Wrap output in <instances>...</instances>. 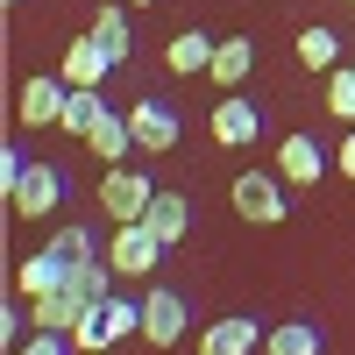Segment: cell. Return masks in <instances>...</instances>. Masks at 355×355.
<instances>
[{
	"label": "cell",
	"mask_w": 355,
	"mask_h": 355,
	"mask_svg": "<svg viewBox=\"0 0 355 355\" xmlns=\"http://www.w3.org/2000/svg\"><path fill=\"white\" fill-rule=\"evenodd\" d=\"M128 334H142V306L135 299H107V306H93L71 327V348H85V355H100V348H114V341H128Z\"/></svg>",
	"instance_id": "1"
},
{
	"label": "cell",
	"mask_w": 355,
	"mask_h": 355,
	"mask_svg": "<svg viewBox=\"0 0 355 355\" xmlns=\"http://www.w3.org/2000/svg\"><path fill=\"white\" fill-rule=\"evenodd\" d=\"M157 256H164V234H157L150 220H114V242H107L114 277H150Z\"/></svg>",
	"instance_id": "2"
},
{
	"label": "cell",
	"mask_w": 355,
	"mask_h": 355,
	"mask_svg": "<svg viewBox=\"0 0 355 355\" xmlns=\"http://www.w3.org/2000/svg\"><path fill=\"white\" fill-rule=\"evenodd\" d=\"M150 199H157V185H150L135 164H107V178H100V214H107V220H142V214H150Z\"/></svg>",
	"instance_id": "3"
},
{
	"label": "cell",
	"mask_w": 355,
	"mask_h": 355,
	"mask_svg": "<svg viewBox=\"0 0 355 355\" xmlns=\"http://www.w3.org/2000/svg\"><path fill=\"white\" fill-rule=\"evenodd\" d=\"M57 206H64V171H57V164H28L15 178V192H8L15 220H43V214H57Z\"/></svg>",
	"instance_id": "4"
},
{
	"label": "cell",
	"mask_w": 355,
	"mask_h": 355,
	"mask_svg": "<svg viewBox=\"0 0 355 355\" xmlns=\"http://www.w3.org/2000/svg\"><path fill=\"white\" fill-rule=\"evenodd\" d=\"M234 214H242L249 227H277L291 206H284V178H270V171H242L234 178Z\"/></svg>",
	"instance_id": "5"
},
{
	"label": "cell",
	"mask_w": 355,
	"mask_h": 355,
	"mask_svg": "<svg viewBox=\"0 0 355 355\" xmlns=\"http://www.w3.org/2000/svg\"><path fill=\"white\" fill-rule=\"evenodd\" d=\"M64 100H71V85L36 71V78H21V93H15V121L21 128H57L64 121Z\"/></svg>",
	"instance_id": "6"
},
{
	"label": "cell",
	"mask_w": 355,
	"mask_h": 355,
	"mask_svg": "<svg viewBox=\"0 0 355 355\" xmlns=\"http://www.w3.org/2000/svg\"><path fill=\"white\" fill-rule=\"evenodd\" d=\"M185 327H192V313H185V299H178V291H150V299H142V341L150 348H178L185 341Z\"/></svg>",
	"instance_id": "7"
},
{
	"label": "cell",
	"mask_w": 355,
	"mask_h": 355,
	"mask_svg": "<svg viewBox=\"0 0 355 355\" xmlns=\"http://www.w3.org/2000/svg\"><path fill=\"white\" fill-rule=\"evenodd\" d=\"M128 128H135V157L178 150V107H164V100H135L128 107Z\"/></svg>",
	"instance_id": "8"
},
{
	"label": "cell",
	"mask_w": 355,
	"mask_h": 355,
	"mask_svg": "<svg viewBox=\"0 0 355 355\" xmlns=\"http://www.w3.org/2000/svg\"><path fill=\"white\" fill-rule=\"evenodd\" d=\"M85 313H93V306H85L71 284H57V291H43V299H28V327H36V334H71Z\"/></svg>",
	"instance_id": "9"
},
{
	"label": "cell",
	"mask_w": 355,
	"mask_h": 355,
	"mask_svg": "<svg viewBox=\"0 0 355 355\" xmlns=\"http://www.w3.org/2000/svg\"><path fill=\"white\" fill-rule=\"evenodd\" d=\"M277 178H284V185H320V178H327V150H320L306 128L284 135L277 142Z\"/></svg>",
	"instance_id": "10"
},
{
	"label": "cell",
	"mask_w": 355,
	"mask_h": 355,
	"mask_svg": "<svg viewBox=\"0 0 355 355\" xmlns=\"http://www.w3.org/2000/svg\"><path fill=\"white\" fill-rule=\"evenodd\" d=\"M256 348H263V320H249V313H227L199 334V355H256Z\"/></svg>",
	"instance_id": "11"
},
{
	"label": "cell",
	"mask_w": 355,
	"mask_h": 355,
	"mask_svg": "<svg viewBox=\"0 0 355 355\" xmlns=\"http://www.w3.org/2000/svg\"><path fill=\"white\" fill-rule=\"evenodd\" d=\"M256 135H263L256 100H214V142H220V150H249Z\"/></svg>",
	"instance_id": "12"
},
{
	"label": "cell",
	"mask_w": 355,
	"mask_h": 355,
	"mask_svg": "<svg viewBox=\"0 0 355 355\" xmlns=\"http://www.w3.org/2000/svg\"><path fill=\"white\" fill-rule=\"evenodd\" d=\"M249 71H256V43H249V36H220V43H214V64H206V78H214L220 93H234Z\"/></svg>",
	"instance_id": "13"
},
{
	"label": "cell",
	"mask_w": 355,
	"mask_h": 355,
	"mask_svg": "<svg viewBox=\"0 0 355 355\" xmlns=\"http://www.w3.org/2000/svg\"><path fill=\"white\" fill-rule=\"evenodd\" d=\"M114 71V57L100 50V36H78V43H64V64H57V78L64 85H100Z\"/></svg>",
	"instance_id": "14"
},
{
	"label": "cell",
	"mask_w": 355,
	"mask_h": 355,
	"mask_svg": "<svg viewBox=\"0 0 355 355\" xmlns=\"http://www.w3.org/2000/svg\"><path fill=\"white\" fill-rule=\"evenodd\" d=\"M85 150H93L100 164H128L135 157V128H128V114H100V121H93V135H85Z\"/></svg>",
	"instance_id": "15"
},
{
	"label": "cell",
	"mask_w": 355,
	"mask_h": 355,
	"mask_svg": "<svg viewBox=\"0 0 355 355\" xmlns=\"http://www.w3.org/2000/svg\"><path fill=\"white\" fill-rule=\"evenodd\" d=\"M57 284H64V263L50 256V242L15 263V299H43V291H57Z\"/></svg>",
	"instance_id": "16"
},
{
	"label": "cell",
	"mask_w": 355,
	"mask_h": 355,
	"mask_svg": "<svg viewBox=\"0 0 355 355\" xmlns=\"http://www.w3.org/2000/svg\"><path fill=\"white\" fill-rule=\"evenodd\" d=\"M164 64H171L178 78L206 71V64H214V36H199V28H185V36H171V43H164Z\"/></svg>",
	"instance_id": "17"
},
{
	"label": "cell",
	"mask_w": 355,
	"mask_h": 355,
	"mask_svg": "<svg viewBox=\"0 0 355 355\" xmlns=\"http://www.w3.org/2000/svg\"><path fill=\"white\" fill-rule=\"evenodd\" d=\"M291 50H299L306 71H334L341 50H348V36H334V28H299V43H291Z\"/></svg>",
	"instance_id": "18"
},
{
	"label": "cell",
	"mask_w": 355,
	"mask_h": 355,
	"mask_svg": "<svg viewBox=\"0 0 355 355\" xmlns=\"http://www.w3.org/2000/svg\"><path fill=\"white\" fill-rule=\"evenodd\" d=\"M142 220H150V227L164 234V249H171V242H185V227H192V206H185V192H157Z\"/></svg>",
	"instance_id": "19"
},
{
	"label": "cell",
	"mask_w": 355,
	"mask_h": 355,
	"mask_svg": "<svg viewBox=\"0 0 355 355\" xmlns=\"http://www.w3.org/2000/svg\"><path fill=\"white\" fill-rule=\"evenodd\" d=\"M93 36H100V50L114 57V64H128V50H135V36H128V0H114V8H100Z\"/></svg>",
	"instance_id": "20"
},
{
	"label": "cell",
	"mask_w": 355,
	"mask_h": 355,
	"mask_svg": "<svg viewBox=\"0 0 355 355\" xmlns=\"http://www.w3.org/2000/svg\"><path fill=\"white\" fill-rule=\"evenodd\" d=\"M100 114H107V100H100V85H71V100H64V121H57V128H64V135H93V121H100Z\"/></svg>",
	"instance_id": "21"
},
{
	"label": "cell",
	"mask_w": 355,
	"mask_h": 355,
	"mask_svg": "<svg viewBox=\"0 0 355 355\" xmlns=\"http://www.w3.org/2000/svg\"><path fill=\"white\" fill-rule=\"evenodd\" d=\"M263 355H320V327L313 320H284V327L263 334Z\"/></svg>",
	"instance_id": "22"
},
{
	"label": "cell",
	"mask_w": 355,
	"mask_h": 355,
	"mask_svg": "<svg viewBox=\"0 0 355 355\" xmlns=\"http://www.w3.org/2000/svg\"><path fill=\"white\" fill-rule=\"evenodd\" d=\"M50 256L64 263V270H78V263H93L100 249H93V234H85V227H57V234H50Z\"/></svg>",
	"instance_id": "23"
},
{
	"label": "cell",
	"mask_w": 355,
	"mask_h": 355,
	"mask_svg": "<svg viewBox=\"0 0 355 355\" xmlns=\"http://www.w3.org/2000/svg\"><path fill=\"white\" fill-rule=\"evenodd\" d=\"M327 107H334V121L355 128V64H334L327 71Z\"/></svg>",
	"instance_id": "24"
},
{
	"label": "cell",
	"mask_w": 355,
	"mask_h": 355,
	"mask_svg": "<svg viewBox=\"0 0 355 355\" xmlns=\"http://www.w3.org/2000/svg\"><path fill=\"white\" fill-rule=\"evenodd\" d=\"M15 355H71V334H36V341H21Z\"/></svg>",
	"instance_id": "25"
},
{
	"label": "cell",
	"mask_w": 355,
	"mask_h": 355,
	"mask_svg": "<svg viewBox=\"0 0 355 355\" xmlns=\"http://www.w3.org/2000/svg\"><path fill=\"white\" fill-rule=\"evenodd\" d=\"M334 164H341V178H355V128L341 135V150H334Z\"/></svg>",
	"instance_id": "26"
},
{
	"label": "cell",
	"mask_w": 355,
	"mask_h": 355,
	"mask_svg": "<svg viewBox=\"0 0 355 355\" xmlns=\"http://www.w3.org/2000/svg\"><path fill=\"white\" fill-rule=\"evenodd\" d=\"M128 8H157V0H128Z\"/></svg>",
	"instance_id": "27"
},
{
	"label": "cell",
	"mask_w": 355,
	"mask_h": 355,
	"mask_svg": "<svg viewBox=\"0 0 355 355\" xmlns=\"http://www.w3.org/2000/svg\"><path fill=\"white\" fill-rule=\"evenodd\" d=\"M348 64H355V50H348Z\"/></svg>",
	"instance_id": "28"
},
{
	"label": "cell",
	"mask_w": 355,
	"mask_h": 355,
	"mask_svg": "<svg viewBox=\"0 0 355 355\" xmlns=\"http://www.w3.org/2000/svg\"><path fill=\"white\" fill-rule=\"evenodd\" d=\"M8 8H15V0H8Z\"/></svg>",
	"instance_id": "29"
},
{
	"label": "cell",
	"mask_w": 355,
	"mask_h": 355,
	"mask_svg": "<svg viewBox=\"0 0 355 355\" xmlns=\"http://www.w3.org/2000/svg\"><path fill=\"white\" fill-rule=\"evenodd\" d=\"M348 8H355V0H348Z\"/></svg>",
	"instance_id": "30"
}]
</instances>
